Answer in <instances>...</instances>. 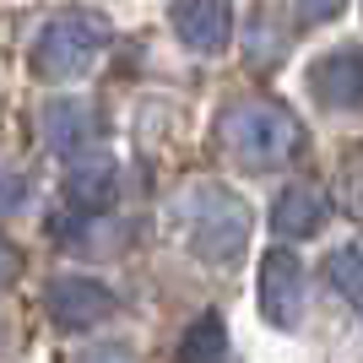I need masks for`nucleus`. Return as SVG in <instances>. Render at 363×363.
I'll return each mask as SVG.
<instances>
[{
    "label": "nucleus",
    "mask_w": 363,
    "mask_h": 363,
    "mask_svg": "<svg viewBox=\"0 0 363 363\" xmlns=\"http://www.w3.org/2000/svg\"><path fill=\"white\" fill-rule=\"evenodd\" d=\"M108 38H114V28H108L104 11L65 6V11H55L44 28H38V38H33V55H28L33 76L49 82V87H71V82H82L92 65L104 60Z\"/></svg>",
    "instance_id": "1"
},
{
    "label": "nucleus",
    "mask_w": 363,
    "mask_h": 363,
    "mask_svg": "<svg viewBox=\"0 0 363 363\" xmlns=\"http://www.w3.org/2000/svg\"><path fill=\"white\" fill-rule=\"evenodd\" d=\"M223 147L244 168H282L303 152V125L277 98H244L223 114Z\"/></svg>",
    "instance_id": "2"
},
{
    "label": "nucleus",
    "mask_w": 363,
    "mask_h": 363,
    "mask_svg": "<svg viewBox=\"0 0 363 363\" xmlns=\"http://www.w3.org/2000/svg\"><path fill=\"white\" fill-rule=\"evenodd\" d=\"M179 212H184L190 255H196L201 266L228 272V266L244 255V244H250V206H244L233 190H223V184H196V190L179 201Z\"/></svg>",
    "instance_id": "3"
},
{
    "label": "nucleus",
    "mask_w": 363,
    "mask_h": 363,
    "mask_svg": "<svg viewBox=\"0 0 363 363\" xmlns=\"http://www.w3.org/2000/svg\"><path fill=\"white\" fill-rule=\"evenodd\" d=\"M44 309H49V320H55L60 331H87V325H98V320L114 315L120 298H114V288L92 282V277H55L44 288Z\"/></svg>",
    "instance_id": "4"
},
{
    "label": "nucleus",
    "mask_w": 363,
    "mask_h": 363,
    "mask_svg": "<svg viewBox=\"0 0 363 363\" xmlns=\"http://www.w3.org/2000/svg\"><path fill=\"white\" fill-rule=\"evenodd\" d=\"M260 315L277 331H293L303 320V266L293 250H272L260 260Z\"/></svg>",
    "instance_id": "5"
},
{
    "label": "nucleus",
    "mask_w": 363,
    "mask_h": 363,
    "mask_svg": "<svg viewBox=\"0 0 363 363\" xmlns=\"http://www.w3.org/2000/svg\"><path fill=\"white\" fill-rule=\"evenodd\" d=\"M168 22H174L184 49L223 55L233 38V0H168Z\"/></svg>",
    "instance_id": "6"
},
{
    "label": "nucleus",
    "mask_w": 363,
    "mask_h": 363,
    "mask_svg": "<svg viewBox=\"0 0 363 363\" xmlns=\"http://www.w3.org/2000/svg\"><path fill=\"white\" fill-rule=\"evenodd\" d=\"M44 141L49 152H60L65 163H87L92 147H98V114H92L82 98H49L44 104Z\"/></svg>",
    "instance_id": "7"
},
{
    "label": "nucleus",
    "mask_w": 363,
    "mask_h": 363,
    "mask_svg": "<svg viewBox=\"0 0 363 363\" xmlns=\"http://www.w3.org/2000/svg\"><path fill=\"white\" fill-rule=\"evenodd\" d=\"M309 92L325 108H363V44H342L309 65Z\"/></svg>",
    "instance_id": "8"
},
{
    "label": "nucleus",
    "mask_w": 363,
    "mask_h": 363,
    "mask_svg": "<svg viewBox=\"0 0 363 363\" xmlns=\"http://www.w3.org/2000/svg\"><path fill=\"white\" fill-rule=\"evenodd\" d=\"M114 196H120V174H114V163L108 157H87V163H76L71 174H65V217H104L108 206H114Z\"/></svg>",
    "instance_id": "9"
},
{
    "label": "nucleus",
    "mask_w": 363,
    "mask_h": 363,
    "mask_svg": "<svg viewBox=\"0 0 363 363\" xmlns=\"http://www.w3.org/2000/svg\"><path fill=\"white\" fill-rule=\"evenodd\" d=\"M325 217H331V201L320 196L315 184H288L272 206V228L282 239H315L325 228Z\"/></svg>",
    "instance_id": "10"
},
{
    "label": "nucleus",
    "mask_w": 363,
    "mask_h": 363,
    "mask_svg": "<svg viewBox=\"0 0 363 363\" xmlns=\"http://www.w3.org/2000/svg\"><path fill=\"white\" fill-rule=\"evenodd\" d=\"M179 363H228V325L217 309L190 320V331L179 336Z\"/></svg>",
    "instance_id": "11"
},
{
    "label": "nucleus",
    "mask_w": 363,
    "mask_h": 363,
    "mask_svg": "<svg viewBox=\"0 0 363 363\" xmlns=\"http://www.w3.org/2000/svg\"><path fill=\"white\" fill-rule=\"evenodd\" d=\"M325 272H331L336 293H342V298L358 309V320H363V239H358V244H342V250H331Z\"/></svg>",
    "instance_id": "12"
},
{
    "label": "nucleus",
    "mask_w": 363,
    "mask_h": 363,
    "mask_svg": "<svg viewBox=\"0 0 363 363\" xmlns=\"http://www.w3.org/2000/svg\"><path fill=\"white\" fill-rule=\"evenodd\" d=\"M336 206L363 223V147L352 152L342 168H336Z\"/></svg>",
    "instance_id": "13"
},
{
    "label": "nucleus",
    "mask_w": 363,
    "mask_h": 363,
    "mask_svg": "<svg viewBox=\"0 0 363 363\" xmlns=\"http://www.w3.org/2000/svg\"><path fill=\"white\" fill-rule=\"evenodd\" d=\"M22 201H28V179L16 168H0V217H11Z\"/></svg>",
    "instance_id": "14"
},
{
    "label": "nucleus",
    "mask_w": 363,
    "mask_h": 363,
    "mask_svg": "<svg viewBox=\"0 0 363 363\" xmlns=\"http://www.w3.org/2000/svg\"><path fill=\"white\" fill-rule=\"evenodd\" d=\"M347 11V0H298V22L303 28H320V22H336Z\"/></svg>",
    "instance_id": "15"
},
{
    "label": "nucleus",
    "mask_w": 363,
    "mask_h": 363,
    "mask_svg": "<svg viewBox=\"0 0 363 363\" xmlns=\"http://www.w3.org/2000/svg\"><path fill=\"white\" fill-rule=\"evenodd\" d=\"M76 363H136V352L125 347V342H104V347H87Z\"/></svg>",
    "instance_id": "16"
},
{
    "label": "nucleus",
    "mask_w": 363,
    "mask_h": 363,
    "mask_svg": "<svg viewBox=\"0 0 363 363\" xmlns=\"http://www.w3.org/2000/svg\"><path fill=\"white\" fill-rule=\"evenodd\" d=\"M16 277H22V250H16V244L0 233V288H11Z\"/></svg>",
    "instance_id": "17"
}]
</instances>
